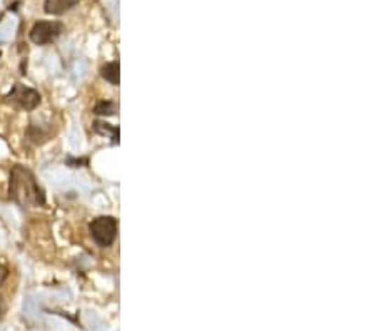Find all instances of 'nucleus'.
Wrapping results in <instances>:
<instances>
[{"instance_id":"1","label":"nucleus","mask_w":376,"mask_h":331,"mask_svg":"<svg viewBox=\"0 0 376 331\" xmlns=\"http://www.w3.org/2000/svg\"><path fill=\"white\" fill-rule=\"evenodd\" d=\"M8 196L15 205L22 207H41L45 206V193L38 184L31 169L17 164L10 171L8 182Z\"/></svg>"},{"instance_id":"2","label":"nucleus","mask_w":376,"mask_h":331,"mask_svg":"<svg viewBox=\"0 0 376 331\" xmlns=\"http://www.w3.org/2000/svg\"><path fill=\"white\" fill-rule=\"evenodd\" d=\"M119 223L113 216H99V218L92 219L89 224V233H91L92 240L96 241L97 246L101 248H109L117 237Z\"/></svg>"},{"instance_id":"3","label":"nucleus","mask_w":376,"mask_h":331,"mask_svg":"<svg viewBox=\"0 0 376 331\" xmlns=\"http://www.w3.org/2000/svg\"><path fill=\"white\" fill-rule=\"evenodd\" d=\"M42 97L36 89L24 86V84H15L10 89V92L6 96V103L15 105L22 110H34L41 105Z\"/></svg>"},{"instance_id":"4","label":"nucleus","mask_w":376,"mask_h":331,"mask_svg":"<svg viewBox=\"0 0 376 331\" xmlns=\"http://www.w3.org/2000/svg\"><path fill=\"white\" fill-rule=\"evenodd\" d=\"M62 32L64 24L59 22V20H38V22L34 24L29 37L36 45H47L52 44Z\"/></svg>"},{"instance_id":"5","label":"nucleus","mask_w":376,"mask_h":331,"mask_svg":"<svg viewBox=\"0 0 376 331\" xmlns=\"http://www.w3.org/2000/svg\"><path fill=\"white\" fill-rule=\"evenodd\" d=\"M79 0H45L44 10L49 15H62L66 12H69L71 8H74Z\"/></svg>"},{"instance_id":"6","label":"nucleus","mask_w":376,"mask_h":331,"mask_svg":"<svg viewBox=\"0 0 376 331\" xmlns=\"http://www.w3.org/2000/svg\"><path fill=\"white\" fill-rule=\"evenodd\" d=\"M50 138H52V133H50L49 127L34 124V122L29 124V127H27V139L31 142L37 144V146H42V144H45Z\"/></svg>"},{"instance_id":"7","label":"nucleus","mask_w":376,"mask_h":331,"mask_svg":"<svg viewBox=\"0 0 376 331\" xmlns=\"http://www.w3.org/2000/svg\"><path fill=\"white\" fill-rule=\"evenodd\" d=\"M119 69H121V67H119L117 61L108 62L101 69L102 79H106L109 84H113V86H119Z\"/></svg>"},{"instance_id":"8","label":"nucleus","mask_w":376,"mask_h":331,"mask_svg":"<svg viewBox=\"0 0 376 331\" xmlns=\"http://www.w3.org/2000/svg\"><path fill=\"white\" fill-rule=\"evenodd\" d=\"M94 112L97 116H114L117 112V104L113 103V101H101L94 105Z\"/></svg>"},{"instance_id":"9","label":"nucleus","mask_w":376,"mask_h":331,"mask_svg":"<svg viewBox=\"0 0 376 331\" xmlns=\"http://www.w3.org/2000/svg\"><path fill=\"white\" fill-rule=\"evenodd\" d=\"M94 129L97 131V133L102 135H110V139H113L114 142H117L119 139V129L117 127H113L110 124H104V122H94Z\"/></svg>"},{"instance_id":"10","label":"nucleus","mask_w":376,"mask_h":331,"mask_svg":"<svg viewBox=\"0 0 376 331\" xmlns=\"http://www.w3.org/2000/svg\"><path fill=\"white\" fill-rule=\"evenodd\" d=\"M67 166L71 168H80V164H87V159H74V158H67Z\"/></svg>"},{"instance_id":"11","label":"nucleus","mask_w":376,"mask_h":331,"mask_svg":"<svg viewBox=\"0 0 376 331\" xmlns=\"http://www.w3.org/2000/svg\"><path fill=\"white\" fill-rule=\"evenodd\" d=\"M7 278H8V270L3 265H0V286L7 281Z\"/></svg>"},{"instance_id":"12","label":"nucleus","mask_w":376,"mask_h":331,"mask_svg":"<svg viewBox=\"0 0 376 331\" xmlns=\"http://www.w3.org/2000/svg\"><path fill=\"white\" fill-rule=\"evenodd\" d=\"M0 311H2V301H0Z\"/></svg>"}]
</instances>
